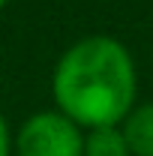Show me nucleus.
I'll use <instances>...</instances> for the list:
<instances>
[{"label": "nucleus", "instance_id": "1", "mask_svg": "<svg viewBox=\"0 0 153 156\" xmlns=\"http://www.w3.org/2000/svg\"><path fill=\"white\" fill-rule=\"evenodd\" d=\"M54 108L81 129L120 126L135 108L138 69L117 36L93 33L72 42L51 72Z\"/></svg>", "mask_w": 153, "mask_h": 156}, {"label": "nucleus", "instance_id": "4", "mask_svg": "<svg viewBox=\"0 0 153 156\" xmlns=\"http://www.w3.org/2000/svg\"><path fill=\"white\" fill-rule=\"evenodd\" d=\"M84 156H132L120 126L84 129Z\"/></svg>", "mask_w": 153, "mask_h": 156}, {"label": "nucleus", "instance_id": "2", "mask_svg": "<svg viewBox=\"0 0 153 156\" xmlns=\"http://www.w3.org/2000/svg\"><path fill=\"white\" fill-rule=\"evenodd\" d=\"M12 156H84V129L57 108L33 111L12 135Z\"/></svg>", "mask_w": 153, "mask_h": 156}, {"label": "nucleus", "instance_id": "3", "mask_svg": "<svg viewBox=\"0 0 153 156\" xmlns=\"http://www.w3.org/2000/svg\"><path fill=\"white\" fill-rule=\"evenodd\" d=\"M120 132L132 156H153V102H135L120 123Z\"/></svg>", "mask_w": 153, "mask_h": 156}, {"label": "nucleus", "instance_id": "5", "mask_svg": "<svg viewBox=\"0 0 153 156\" xmlns=\"http://www.w3.org/2000/svg\"><path fill=\"white\" fill-rule=\"evenodd\" d=\"M0 156H12V132H9L3 111H0Z\"/></svg>", "mask_w": 153, "mask_h": 156}, {"label": "nucleus", "instance_id": "6", "mask_svg": "<svg viewBox=\"0 0 153 156\" xmlns=\"http://www.w3.org/2000/svg\"><path fill=\"white\" fill-rule=\"evenodd\" d=\"M6 6H9V0H0V9H6Z\"/></svg>", "mask_w": 153, "mask_h": 156}]
</instances>
